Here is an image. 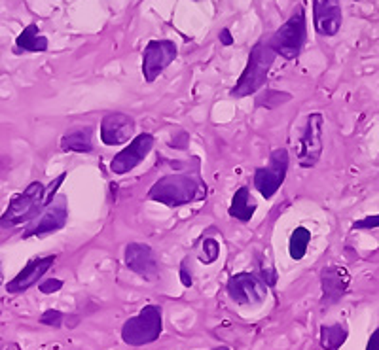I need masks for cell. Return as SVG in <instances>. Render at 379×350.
<instances>
[{
	"label": "cell",
	"instance_id": "cell-1",
	"mask_svg": "<svg viewBox=\"0 0 379 350\" xmlns=\"http://www.w3.org/2000/svg\"><path fill=\"white\" fill-rule=\"evenodd\" d=\"M275 57V51L269 48L268 42H258L255 48L250 49L247 67L243 70V74L239 76L234 90L229 91V95L235 97V99H245V97L258 93L266 85L269 69L273 67Z\"/></svg>",
	"mask_w": 379,
	"mask_h": 350
},
{
	"label": "cell",
	"instance_id": "cell-2",
	"mask_svg": "<svg viewBox=\"0 0 379 350\" xmlns=\"http://www.w3.org/2000/svg\"><path fill=\"white\" fill-rule=\"evenodd\" d=\"M48 203L49 199L44 184H40V182L29 184L23 192L14 195L12 201L8 203V208L0 216V227L14 229V227H19L23 224H31Z\"/></svg>",
	"mask_w": 379,
	"mask_h": 350
},
{
	"label": "cell",
	"instance_id": "cell-3",
	"mask_svg": "<svg viewBox=\"0 0 379 350\" xmlns=\"http://www.w3.org/2000/svg\"><path fill=\"white\" fill-rule=\"evenodd\" d=\"M201 195H203V190L195 178L188 174H169L152 185L148 199L161 203L169 208H177V206L197 201Z\"/></svg>",
	"mask_w": 379,
	"mask_h": 350
},
{
	"label": "cell",
	"instance_id": "cell-4",
	"mask_svg": "<svg viewBox=\"0 0 379 350\" xmlns=\"http://www.w3.org/2000/svg\"><path fill=\"white\" fill-rule=\"evenodd\" d=\"M305 36H307L305 12H303L302 6H298V10L290 15L289 21L273 33L268 44L269 48L275 51V56H281L287 61H292L300 56L303 44H305Z\"/></svg>",
	"mask_w": 379,
	"mask_h": 350
},
{
	"label": "cell",
	"instance_id": "cell-5",
	"mask_svg": "<svg viewBox=\"0 0 379 350\" xmlns=\"http://www.w3.org/2000/svg\"><path fill=\"white\" fill-rule=\"evenodd\" d=\"M161 330H163L161 309L158 305H146L137 316H133L124 324L122 339L131 347H145L154 343L161 335Z\"/></svg>",
	"mask_w": 379,
	"mask_h": 350
},
{
	"label": "cell",
	"instance_id": "cell-6",
	"mask_svg": "<svg viewBox=\"0 0 379 350\" xmlns=\"http://www.w3.org/2000/svg\"><path fill=\"white\" fill-rule=\"evenodd\" d=\"M287 171H289V151L284 148L271 151L268 165L256 169L255 188L264 199H271L279 192V188L287 178Z\"/></svg>",
	"mask_w": 379,
	"mask_h": 350
},
{
	"label": "cell",
	"instance_id": "cell-7",
	"mask_svg": "<svg viewBox=\"0 0 379 350\" xmlns=\"http://www.w3.org/2000/svg\"><path fill=\"white\" fill-rule=\"evenodd\" d=\"M323 114H318V112L309 114L302 131V137L298 140V161L303 169L317 165L318 158L323 153Z\"/></svg>",
	"mask_w": 379,
	"mask_h": 350
},
{
	"label": "cell",
	"instance_id": "cell-8",
	"mask_svg": "<svg viewBox=\"0 0 379 350\" xmlns=\"http://www.w3.org/2000/svg\"><path fill=\"white\" fill-rule=\"evenodd\" d=\"M67 218H69L67 197L65 195L54 197L48 205L44 206V212L40 216H36L31 224H27L21 237L29 239V237H42V235L56 233V231H59L65 226Z\"/></svg>",
	"mask_w": 379,
	"mask_h": 350
},
{
	"label": "cell",
	"instance_id": "cell-9",
	"mask_svg": "<svg viewBox=\"0 0 379 350\" xmlns=\"http://www.w3.org/2000/svg\"><path fill=\"white\" fill-rule=\"evenodd\" d=\"M227 295L232 297V301L245 307H255L262 305L268 297V286L264 284L260 276L252 273H237L227 281Z\"/></svg>",
	"mask_w": 379,
	"mask_h": 350
},
{
	"label": "cell",
	"instance_id": "cell-10",
	"mask_svg": "<svg viewBox=\"0 0 379 350\" xmlns=\"http://www.w3.org/2000/svg\"><path fill=\"white\" fill-rule=\"evenodd\" d=\"M177 59V46L171 40H150L143 51V76L148 83L156 82L163 70Z\"/></svg>",
	"mask_w": 379,
	"mask_h": 350
},
{
	"label": "cell",
	"instance_id": "cell-11",
	"mask_svg": "<svg viewBox=\"0 0 379 350\" xmlns=\"http://www.w3.org/2000/svg\"><path fill=\"white\" fill-rule=\"evenodd\" d=\"M154 148V137L150 133H140L133 138L129 146H125L124 150L118 151L114 159H112L111 169L114 174H125V172L133 171L146 159Z\"/></svg>",
	"mask_w": 379,
	"mask_h": 350
},
{
	"label": "cell",
	"instance_id": "cell-12",
	"mask_svg": "<svg viewBox=\"0 0 379 350\" xmlns=\"http://www.w3.org/2000/svg\"><path fill=\"white\" fill-rule=\"evenodd\" d=\"M125 265L129 271L143 276L145 281H156L159 275V265L152 248L143 242H131L125 247L124 252Z\"/></svg>",
	"mask_w": 379,
	"mask_h": 350
},
{
	"label": "cell",
	"instance_id": "cell-13",
	"mask_svg": "<svg viewBox=\"0 0 379 350\" xmlns=\"http://www.w3.org/2000/svg\"><path fill=\"white\" fill-rule=\"evenodd\" d=\"M135 135V119L124 112H111L101 122V140L106 146H122Z\"/></svg>",
	"mask_w": 379,
	"mask_h": 350
},
{
	"label": "cell",
	"instance_id": "cell-14",
	"mask_svg": "<svg viewBox=\"0 0 379 350\" xmlns=\"http://www.w3.org/2000/svg\"><path fill=\"white\" fill-rule=\"evenodd\" d=\"M339 0H313V25L321 36H336L341 27Z\"/></svg>",
	"mask_w": 379,
	"mask_h": 350
},
{
	"label": "cell",
	"instance_id": "cell-15",
	"mask_svg": "<svg viewBox=\"0 0 379 350\" xmlns=\"http://www.w3.org/2000/svg\"><path fill=\"white\" fill-rule=\"evenodd\" d=\"M56 261V256H46V258H35L31 260L21 269L19 273L8 282V294H23L25 290H29L31 286H35L36 282L40 281L42 276L48 273L51 265Z\"/></svg>",
	"mask_w": 379,
	"mask_h": 350
},
{
	"label": "cell",
	"instance_id": "cell-16",
	"mask_svg": "<svg viewBox=\"0 0 379 350\" xmlns=\"http://www.w3.org/2000/svg\"><path fill=\"white\" fill-rule=\"evenodd\" d=\"M321 286H323V305L330 307L338 303L349 288V273L338 265L324 267L321 273Z\"/></svg>",
	"mask_w": 379,
	"mask_h": 350
},
{
	"label": "cell",
	"instance_id": "cell-17",
	"mask_svg": "<svg viewBox=\"0 0 379 350\" xmlns=\"http://www.w3.org/2000/svg\"><path fill=\"white\" fill-rule=\"evenodd\" d=\"M227 212H229L232 218H235L237 222H243V224H247V222L252 220V216H255L256 212V201L250 197L248 188H239V190L235 192Z\"/></svg>",
	"mask_w": 379,
	"mask_h": 350
},
{
	"label": "cell",
	"instance_id": "cell-18",
	"mask_svg": "<svg viewBox=\"0 0 379 350\" xmlns=\"http://www.w3.org/2000/svg\"><path fill=\"white\" fill-rule=\"evenodd\" d=\"M93 127H82L72 133H67L61 138L63 151H78V153H90L93 151Z\"/></svg>",
	"mask_w": 379,
	"mask_h": 350
},
{
	"label": "cell",
	"instance_id": "cell-19",
	"mask_svg": "<svg viewBox=\"0 0 379 350\" xmlns=\"http://www.w3.org/2000/svg\"><path fill=\"white\" fill-rule=\"evenodd\" d=\"M15 51H33V53H38V51H46L48 49V38L40 35L38 31V25L31 23L27 27L23 28V33L17 36L15 40Z\"/></svg>",
	"mask_w": 379,
	"mask_h": 350
},
{
	"label": "cell",
	"instance_id": "cell-20",
	"mask_svg": "<svg viewBox=\"0 0 379 350\" xmlns=\"http://www.w3.org/2000/svg\"><path fill=\"white\" fill-rule=\"evenodd\" d=\"M345 339H347V330L341 324L321 328V347L324 350H338L345 343Z\"/></svg>",
	"mask_w": 379,
	"mask_h": 350
},
{
	"label": "cell",
	"instance_id": "cell-21",
	"mask_svg": "<svg viewBox=\"0 0 379 350\" xmlns=\"http://www.w3.org/2000/svg\"><path fill=\"white\" fill-rule=\"evenodd\" d=\"M311 242V231L307 227H296L292 235H290L289 242V252L292 260H302L305 252H307V247Z\"/></svg>",
	"mask_w": 379,
	"mask_h": 350
},
{
	"label": "cell",
	"instance_id": "cell-22",
	"mask_svg": "<svg viewBox=\"0 0 379 350\" xmlns=\"http://www.w3.org/2000/svg\"><path fill=\"white\" fill-rule=\"evenodd\" d=\"M289 101H292V95L290 93H284V91H277V90H266L262 95L256 99V104L258 106H264L268 110H273L277 106L281 104H287Z\"/></svg>",
	"mask_w": 379,
	"mask_h": 350
},
{
	"label": "cell",
	"instance_id": "cell-23",
	"mask_svg": "<svg viewBox=\"0 0 379 350\" xmlns=\"http://www.w3.org/2000/svg\"><path fill=\"white\" fill-rule=\"evenodd\" d=\"M218 256H220V244H218V240L213 239V237H209V239L203 240L200 254L201 263H205V265L214 263V261L218 260Z\"/></svg>",
	"mask_w": 379,
	"mask_h": 350
},
{
	"label": "cell",
	"instance_id": "cell-24",
	"mask_svg": "<svg viewBox=\"0 0 379 350\" xmlns=\"http://www.w3.org/2000/svg\"><path fill=\"white\" fill-rule=\"evenodd\" d=\"M63 318H65V316H63V312H59V310H56V309H49L40 316V324H44V326H49V328H61Z\"/></svg>",
	"mask_w": 379,
	"mask_h": 350
},
{
	"label": "cell",
	"instance_id": "cell-25",
	"mask_svg": "<svg viewBox=\"0 0 379 350\" xmlns=\"http://www.w3.org/2000/svg\"><path fill=\"white\" fill-rule=\"evenodd\" d=\"M260 278H262L266 286H273L277 282L275 269H273V265L269 261H262L260 263Z\"/></svg>",
	"mask_w": 379,
	"mask_h": 350
},
{
	"label": "cell",
	"instance_id": "cell-26",
	"mask_svg": "<svg viewBox=\"0 0 379 350\" xmlns=\"http://www.w3.org/2000/svg\"><path fill=\"white\" fill-rule=\"evenodd\" d=\"M38 288H40L42 294H56V292H59L63 288V281H59V278H49L46 282H40Z\"/></svg>",
	"mask_w": 379,
	"mask_h": 350
},
{
	"label": "cell",
	"instance_id": "cell-27",
	"mask_svg": "<svg viewBox=\"0 0 379 350\" xmlns=\"http://www.w3.org/2000/svg\"><path fill=\"white\" fill-rule=\"evenodd\" d=\"M376 227H379V214L378 216H368L364 220L353 224V229H376Z\"/></svg>",
	"mask_w": 379,
	"mask_h": 350
},
{
	"label": "cell",
	"instance_id": "cell-28",
	"mask_svg": "<svg viewBox=\"0 0 379 350\" xmlns=\"http://www.w3.org/2000/svg\"><path fill=\"white\" fill-rule=\"evenodd\" d=\"M180 282H182L186 288H190V286H192V275L188 273L186 265H182V267H180Z\"/></svg>",
	"mask_w": 379,
	"mask_h": 350
},
{
	"label": "cell",
	"instance_id": "cell-29",
	"mask_svg": "<svg viewBox=\"0 0 379 350\" xmlns=\"http://www.w3.org/2000/svg\"><path fill=\"white\" fill-rule=\"evenodd\" d=\"M218 38H220V42L224 44V46H232V44H234V36H232V33H229V28H222Z\"/></svg>",
	"mask_w": 379,
	"mask_h": 350
},
{
	"label": "cell",
	"instance_id": "cell-30",
	"mask_svg": "<svg viewBox=\"0 0 379 350\" xmlns=\"http://www.w3.org/2000/svg\"><path fill=\"white\" fill-rule=\"evenodd\" d=\"M366 350H379V328L372 333V337H370V341H368V347H366Z\"/></svg>",
	"mask_w": 379,
	"mask_h": 350
},
{
	"label": "cell",
	"instance_id": "cell-31",
	"mask_svg": "<svg viewBox=\"0 0 379 350\" xmlns=\"http://www.w3.org/2000/svg\"><path fill=\"white\" fill-rule=\"evenodd\" d=\"M10 347H12V344H8L4 339H0V350H10Z\"/></svg>",
	"mask_w": 379,
	"mask_h": 350
},
{
	"label": "cell",
	"instance_id": "cell-32",
	"mask_svg": "<svg viewBox=\"0 0 379 350\" xmlns=\"http://www.w3.org/2000/svg\"><path fill=\"white\" fill-rule=\"evenodd\" d=\"M213 350H229L227 347H218V349H213Z\"/></svg>",
	"mask_w": 379,
	"mask_h": 350
},
{
	"label": "cell",
	"instance_id": "cell-33",
	"mask_svg": "<svg viewBox=\"0 0 379 350\" xmlns=\"http://www.w3.org/2000/svg\"><path fill=\"white\" fill-rule=\"evenodd\" d=\"M0 284H2V271H0Z\"/></svg>",
	"mask_w": 379,
	"mask_h": 350
}]
</instances>
